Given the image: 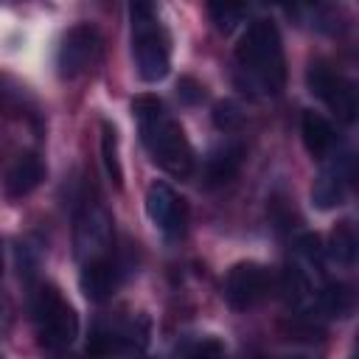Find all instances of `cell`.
Returning a JSON list of instances; mask_svg holds the SVG:
<instances>
[{
	"mask_svg": "<svg viewBox=\"0 0 359 359\" xmlns=\"http://www.w3.org/2000/svg\"><path fill=\"white\" fill-rule=\"evenodd\" d=\"M356 230L351 222H339L331 233V247H328V255L342 264V266H353L356 264Z\"/></svg>",
	"mask_w": 359,
	"mask_h": 359,
	"instance_id": "d6986e66",
	"label": "cell"
},
{
	"mask_svg": "<svg viewBox=\"0 0 359 359\" xmlns=\"http://www.w3.org/2000/svg\"><path fill=\"white\" fill-rule=\"evenodd\" d=\"M213 123L222 132H236L244 123V112H241V107L236 101H219L213 107Z\"/></svg>",
	"mask_w": 359,
	"mask_h": 359,
	"instance_id": "ffe728a7",
	"label": "cell"
},
{
	"mask_svg": "<svg viewBox=\"0 0 359 359\" xmlns=\"http://www.w3.org/2000/svg\"><path fill=\"white\" fill-rule=\"evenodd\" d=\"M317 309L328 317H348L353 311V289L339 280H325L317 292Z\"/></svg>",
	"mask_w": 359,
	"mask_h": 359,
	"instance_id": "2e32d148",
	"label": "cell"
},
{
	"mask_svg": "<svg viewBox=\"0 0 359 359\" xmlns=\"http://www.w3.org/2000/svg\"><path fill=\"white\" fill-rule=\"evenodd\" d=\"M101 163L115 188L123 185V165H121V146H118V129L109 121H101Z\"/></svg>",
	"mask_w": 359,
	"mask_h": 359,
	"instance_id": "ac0fdd59",
	"label": "cell"
},
{
	"mask_svg": "<svg viewBox=\"0 0 359 359\" xmlns=\"http://www.w3.org/2000/svg\"><path fill=\"white\" fill-rule=\"evenodd\" d=\"M146 216L168 238H177L185 230L188 208H185V199L168 182H151L146 188Z\"/></svg>",
	"mask_w": 359,
	"mask_h": 359,
	"instance_id": "8fae6325",
	"label": "cell"
},
{
	"mask_svg": "<svg viewBox=\"0 0 359 359\" xmlns=\"http://www.w3.org/2000/svg\"><path fill=\"white\" fill-rule=\"evenodd\" d=\"M25 101V87L14 84L8 76L0 73V109H20Z\"/></svg>",
	"mask_w": 359,
	"mask_h": 359,
	"instance_id": "44dd1931",
	"label": "cell"
},
{
	"mask_svg": "<svg viewBox=\"0 0 359 359\" xmlns=\"http://www.w3.org/2000/svg\"><path fill=\"white\" fill-rule=\"evenodd\" d=\"M42 180H45V163H42V157L36 151H25V154H20L8 165L6 180H3V188H6V196L8 199H22L31 191H36Z\"/></svg>",
	"mask_w": 359,
	"mask_h": 359,
	"instance_id": "5bb4252c",
	"label": "cell"
},
{
	"mask_svg": "<svg viewBox=\"0 0 359 359\" xmlns=\"http://www.w3.org/2000/svg\"><path fill=\"white\" fill-rule=\"evenodd\" d=\"M250 11V0H208V17L216 31L233 34Z\"/></svg>",
	"mask_w": 359,
	"mask_h": 359,
	"instance_id": "e0dca14e",
	"label": "cell"
},
{
	"mask_svg": "<svg viewBox=\"0 0 359 359\" xmlns=\"http://www.w3.org/2000/svg\"><path fill=\"white\" fill-rule=\"evenodd\" d=\"M272 289V272L258 264V261H238L227 269L224 275V286L222 294L227 300L230 309L236 311H247L252 306H258Z\"/></svg>",
	"mask_w": 359,
	"mask_h": 359,
	"instance_id": "ba28073f",
	"label": "cell"
},
{
	"mask_svg": "<svg viewBox=\"0 0 359 359\" xmlns=\"http://www.w3.org/2000/svg\"><path fill=\"white\" fill-rule=\"evenodd\" d=\"M177 95H180V101L182 104H196V101H202V84L196 81V79H191V76H185V79H180V84H177Z\"/></svg>",
	"mask_w": 359,
	"mask_h": 359,
	"instance_id": "7402d4cb",
	"label": "cell"
},
{
	"mask_svg": "<svg viewBox=\"0 0 359 359\" xmlns=\"http://www.w3.org/2000/svg\"><path fill=\"white\" fill-rule=\"evenodd\" d=\"M0 278H3V241H0Z\"/></svg>",
	"mask_w": 359,
	"mask_h": 359,
	"instance_id": "603a6c76",
	"label": "cell"
},
{
	"mask_svg": "<svg viewBox=\"0 0 359 359\" xmlns=\"http://www.w3.org/2000/svg\"><path fill=\"white\" fill-rule=\"evenodd\" d=\"M236 62L250 90L278 95L286 84V56L278 25L272 20H255L238 39Z\"/></svg>",
	"mask_w": 359,
	"mask_h": 359,
	"instance_id": "7a4b0ae2",
	"label": "cell"
},
{
	"mask_svg": "<svg viewBox=\"0 0 359 359\" xmlns=\"http://www.w3.org/2000/svg\"><path fill=\"white\" fill-rule=\"evenodd\" d=\"M118 280H121V269H118L115 255H112V258H104V261L81 264L79 283H81L84 297L93 300V303L109 300V297L115 294V289H118Z\"/></svg>",
	"mask_w": 359,
	"mask_h": 359,
	"instance_id": "7c38bea8",
	"label": "cell"
},
{
	"mask_svg": "<svg viewBox=\"0 0 359 359\" xmlns=\"http://www.w3.org/2000/svg\"><path fill=\"white\" fill-rule=\"evenodd\" d=\"M112 247H115V233H112L109 210L101 202L87 199L79 208L76 224H73V255H76L79 266L112 258L115 255Z\"/></svg>",
	"mask_w": 359,
	"mask_h": 359,
	"instance_id": "277c9868",
	"label": "cell"
},
{
	"mask_svg": "<svg viewBox=\"0 0 359 359\" xmlns=\"http://www.w3.org/2000/svg\"><path fill=\"white\" fill-rule=\"evenodd\" d=\"M241 163H244V143L241 140H224L208 154L205 177L210 185H227L241 171Z\"/></svg>",
	"mask_w": 359,
	"mask_h": 359,
	"instance_id": "9a60e30c",
	"label": "cell"
},
{
	"mask_svg": "<svg viewBox=\"0 0 359 359\" xmlns=\"http://www.w3.org/2000/svg\"><path fill=\"white\" fill-rule=\"evenodd\" d=\"M300 135H303L306 151L314 160H328L339 149V135H337L334 123L328 118H323L320 112H314V109L303 112V118H300Z\"/></svg>",
	"mask_w": 359,
	"mask_h": 359,
	"instance_id": "4fadbf2b",
	"label": "cell"
},
{
	"mask_svg": "<svg viewBox=\"0 0 359 359\" xmlns=\"http://www.w3.org/2000/svg\"><path fill=\"white\" fill-rule=\"evenodd\" d=\"M132 56L137 76L146 84H157L171 67V39L160 25L157 14L146 20H132Z\"/></svg>",
	"mask_w": 359,
	"mask_h": 359,
	"instance_id": "5b68a950",
	"label": "cell"
},
{
	"mask_svg": "<svg viewBox=\"0 0 359 359\" xmlns=\"http://www.w3.org/2000/svg\"><path fill=\"white\" fill-rule=\"evenodd\" d=\"M353 185V157L351 154H331L311 185V202L320 210L339 208Z\"/></svg>",
	"mask_w": 359,
	"mask_h": 359,
	"instance_id": "30bf717a",
	"label": "cell"
},
{
	"mask_svg": "<svg viewBox=\"0 0 359 359\" xmlns=\"http://www.w3.org/2000/svg\"><path fill=\"white\" fill-rule=\"evenodd\" d=\"M132 112L137 118L140 140L149 157L174 177H191L194 171V149L182 132V126L165 112L163 101L154 95L132 98Z\"/></svg>",
	"mask_w": 359,
	"mask_h": 359,
	"instance_id": "6da1fadb",
	"label": "cell"
},
{
	"mask_svg": "<svg viewBox=\"0 0 359 359\" xmlns=\"http://www.w3.org/2000/svg\"><path fill=\"white\" fill-rule=\"evenodd\" d=\"M306 84H309L311 95H317L342 123H353V118H356V90L342 73H337L325 62H311L309 70H306Z\"/></svg>",
	"mask_w": 359,
	"mask_h": 359,
	"instance_id": "52a82bcc",
	"label": "cell"
},
{
	"mask_svg": "<svg viewBox=\"0 0 359 359\" xmlns=\"http://www.w3.org/2000/svg\"><path fill=\"white\" fill-rule=\"evenodd\" d=\"M104 39L101 31L93 22H79L65 31L59 50H56V70L62 79H79L84 76L101 56Z\"/></svg>",
	"mask_w": 359,
	"mask_h": 359,
	"instance_id": "8992f818",
	"label": "cell"
},
{
	"mask_svg": "<svg viewBox=\"0 0 359 359\" xmlns=\"http://www.w3.org/2000/svg\"><path fill=\"white\" fill-rule=\"evenodd\" d=\"M146 342H149L146 320H109L95 325L87 351L95 356H126V353H140Z\"/></svg>",
	"mask_w": 359,
	"mask_h": 359,
	"instance_id": "9c48e42d",
	"label": "cell"
},
{
	"mask_svg": "<svg viewBox=\"0 0 359 359\" xmlns=\"http://www.w3.org/2000/svg\"><path fill=\"white\" fill-rule=\"evenodd\" d=\"M34 328L45 351H65L79 337V314L53 283H42L31 297Z\"/></svg>",
	"mask_w": 359,
	"mask_h": 359,
	"instance_id": "3957f363",
	"label": "cell"
}]
</instances>
